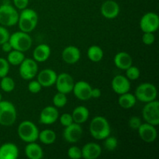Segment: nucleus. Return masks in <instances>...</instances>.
<instances>
[{
  "label": "nucleus",
  "instance_id": "obj_1",
  "mask_svg": "<svg viewBox=\"0 0 159 159\" xmlns=\"http://www.w3.org/2000/svg\"><path fill=\"white\" fill-rule=\"evenodd\" d=\"M89 132L94 139L104 140L110 135L111 129L108 120L105 117L96 116L90 123Z\"/></svg>",
  "mask_w": 159,
  "mask_h": 159
},
{
  "label": "nucleus",
  "instance_id": "obj_2",
  "mask_svg": "<svg viewBox=\"0 0 159 159\" xmlns=\"http://www.w3.org/2000/svg\"><path fill=\"white\" fill-rule=\"evenodd\" d=\"M38 23V15L35 10L30 8L23 9L19 15L18 26L20 30L30 33L34 30Z\"/></svg>",
  "mask_w": 159,
  "mask_h": 159
},
{
  "label": "nucleus",
  "instance_id": "obj_3",
  "mask_svg": "<svg viewBox=\"0 0 159 159\" xmlns=\"http://www.w3.org/2000/svg\"><path fill=\"white\" fill-rule=\"evenodd\" d=\"M9 42L10 43L12 49L25 52L31 48L33 43L32 38L28 33L23 31H17L11 34Z\"/></svg>",
  "mask_w": 159,
  "mask_h": 159
},
{
  "label": "nucleus",
  "instance_id": "obj_4",
  "mask_svg": "<svg viewBox=\"0 0 159 159\" xmlns=\"http://www.w3.org/2000/svg\"><path fill=\"white\" fill-rule=\"evenodd\" d=\"M39 130L35 124L30 120H24L20 123L17 128L19 137L24 142H34L38 139Z\"/></svg>",
  "mask_w": 159,
  "mask_h": 159
},
{
  "label": "nucleus",
  "instance_id": "obj_5",
  "mask_svg": "<svg viewBox=\"0 0 159 159\" xmlns=\"http://www.w3.org/2000/svg\"><path fill=\"white\" fill-rule=\"evenodd\" d=\"M17 112L15 106L9 101H0V124L11 126L16 122Z\"/></svg>",
  "mask_w": 159,
  "mask_h": 159
},
{
  "label": "nucleus",
  "instance_id": "obj_6",
  "mask_svg": "<svg viewBox=\"0 0 159 159\" xmlns=\"http://www.w3.org/2000/svg\"><path fill=\"white\" fill-rule=\"evenodd\" d=\"M158 91L155 85L150 82H144L137 87L134 96L138 100L146 103L156 99Z\"/></svg>",
  "mask_w": 159,
  "mask_h": 159
},
{
  "label": "nucleus",
  "instance_id": "obj_7",
  "mask_svg": "<svg viewBox=\"0 0 159 159\" xmlns=\"http://www.w3.org/2000/svg\"><path fill=\"white\" fill-rule=\"evenodd\" d=\"M19 13L15 7L10 4L0 6V24L4 26H12L18 22Z\"/></svg>",
  "mask_w": 159,
  "mask_h": 159
},
{
  "label": "nucleus",
  "instance_id": "obj_8",
  "mask_svg": "<svg viewBox=\"0 0 159 159\" xmlns=\"http://www.w3.org/2000/svg\"><path fill=\"white\" fill-rule=\"evenodd\" d=\"M142 116L146 123L158 126L159 124V102L155 99L146 102L142 110Z\"/></svg>",
  "mask_w": 159,
  "mask_h": 159
},
{
  "label": "nucleus",
  "instance_id": "obj_9",
  "mask_svg": "<svg viewBox=\"0 0 159 159\" xmlns=\"http://www.w3.org/2000/svg\"><path fill=\"white\" fill-rule=\"evenodd\" d=\"M19 68V72L24 80H31L38 73L37 62L34 58H26L22 61Z\"/></svg>",
  "mask_w": 159,
  "mask_h": 159
},
{
  "label": "nucleus",
  "instance_id": "obj_10",
  "mask_svg": "<svg viewBox=\"0 0 159 159\" xmlns=\"http://www.w3.org/2000/svg\"><path fill=\"white\" fill-rule=\"evenodd\" d=\"M140 27L144 33H155L159 27V16L157 13L148 12L144 14L140 21Z\"/></svg>",
  "mask_w": 159,
  "mask_h": 159
},
{
  "label": "nucleus",
  "instance_id": "obj_11",
  "mask_svg": "<svg viewBox=\"0 0 159 159\" xmlns=\"http://www.w3.org/2000/svg\"><path fill=\"white\" fill-rule=\"evenodd\" d=\"M54 85H56L57 92L67 95L72 92L75 82L71 75H70L68 73L63 72L57 75Z\"/></svg>",
  "mask_w": 159,
  "mask_h": 159
},
{
  "label": "nucleus",
  "instance_id": "obj_12",
  "mask_svg": "<svg viewBox=\"0 0 159 159\" xmlns=\"http://www.w3.org/2000/svg\"><path fill=\"white\" fill-rule=\"evenodd\" d=\"M82 130L81 124L73 122L68 127H65L63 131V138L67 142L70 144L77 143L82 136Z\"/></svg>",
  "mask_w": 159,
  "mask_h": 159
},
{
  "label": "nucleus",
  "instance_id": "obj_13",
  "mask_svg": "<svg viewBox=\"0 0 159 159\" xmlns=\"http://www.w3.org/2000/svg\"><path fill=\"white\" fill-rule=\"evenodd\" d=\"M137 130H138L140 138L144 142L152 143L156 140L158 132H157L155 126L152 125V124L146 122L141 124Z\"/></svg>",
  "mask_w": 159,
  "mask_h": 159
},
{
  "label": "nucleus",
  "instance_id": "obj_14",
  "mask_svg": "<svg viewBox=\"0 0 159 159\" xmlns=\"http://www.w3.org/2000/svg\"><path fill=\"white\" fill-rule=\"evenodd\" d=\"M92 86L89 83L85 81H79L75 82L72 92L75 96L79 100L86 101L91 99Z\"/></svg>",
  "mask_w": 159,
  "mask_h": 159
},
{
  "label": "nucleus",
  "instance_id": "obj_15",
  "mask_svg": "<svg viewBox=\"0 0 159 159\" xmlns=\"http://www.w3.org/2000/svg\"><path fill=\"white\" fill-rule=\"evenodd\" d=\"M100 12L104 18L108 20L116 18L120 14L119 4L113 0H107L101 6Z\"/></svg>",
  "mask_w": 159,
  "mask_h": 159
},
{
  "label": "nucleus",
  "instance_id": "obj_16",
  "mask_svg": "<svg viewBox=\"0 0 159 159\" xmlns=\"http://www.w3.org/2000/svg\"><path fill=\"white\" fill-rule=\"evenodd\" d=\"M111 86L112 89L115 93L121 95L130 91V82L126 76L118 75L115 76L112 80Z\"/></svg>",
  "mask_w": 159,
  "mask_h": 159
},
{
  "label": "nucleus",
  "instance_id": "obj_17",
  "mask_svg": "<svg viewBox=\"0 0 159 159\" xmlns=\"http://www.w3.org/2000/svg\"><path fill=\"white\" fill-rule=\"evenodd\" d=\"M59 118L57 109L53 106H48L41 110L40 114V122L44 125L54 124Z\"/></svg>",
  "mask_w": 159,
  "mask_h": 159
},
{
  "label": "nucleus",
  "instance_id": "obj_18",
  "mask_svg": "<svg viewBox=\"0 0 159 159\" xmlns=\"http://www.w3.org/2000/svg\"><path fill=\"white\" fill-rule=\"evenodd\" d=\"M57 75L55 71L51 68H46L37 74V81L42 87H51L55 84Z\"/></svg>",
  "mask_w": 159,
  "mask_h": 159
},
{
  "label": "nucleus",
  "instance_id": "obj_19",
  "mask_svg": "<svg viewBox=\"0 0 159 159\" xmlns=\"http://www.w3.org/2000/svg\"><path fill=\"white\" fill-rule=\"evenodd\" d=\"M61 57L64 61L69 65L75 64L80 60L81 51L77 47L70 45L66 47L61 53Z\"/></svg>",
  "mask_w": 159,
  "mask_h": 159
},
{
  "label": "nucleus",
  "instance_id": "obj_20",
  "mask_svg": "<svg viewBox=\"0 0 159 159\" xmlns=\"http://www.w3.org/2000/svg\"><path fill=\"white\" fill-rule=\"evenodd\" d=\"M82 158L85 159H96L102 153V148L99 144L95 142H89L82 147Z\"/></svg>",
  "mask_w": 159,
  "mask_h": 159
},
{
  "label": "nucleus",
  "instance_id": "obj_21",
  "mask_svg": "<svg viewBox=\"0 0 159 159\" xmlns=\"http://www.w3.org/2000/svg\"><path fill=\"white\" fill-rule=\"evenodd\" d=\"M19 154L18 147L13 143H5L0 146V159H16Z\"/></svg>",
  "mask_w": 159,
  "mask_h": 159
},
{
  "label": "nucleus",
  "instance_id": "obj_22",
  "mask_svg": "<svg viewBox=\"0 0 159 159\" xmlns=\"http://www.w3.org/2000/svg\"><path fill=\"white\" fill-rule=\"evenodd\" d=\"M113 62L116 68L121 70H126L133 65L132 57L128 53L121 51L118 52L113 58Z\"/></svg>",
  "mask_w": 159,
  "mask_h": 159
},
{
  "label": "nucleus",
  "instance_id": "obj_23",
  "mask_svg": "<svg viewBox=\"0 0 159 159\" xmlns=\"http://www.w3.org/2000/svg\"><path fill=\"white\" fill-rule=\"evenodd\" d=\"M51 50L49 45L41 43L37 45L33 53V57L37 62H44L51 56Z\"/></svg>",
  "mask_w": 159,
  "mask_h": 159
},
{
  "label": "nucleus",
  "instance_id": "obj_24",
  "mask_svg": "<svg viewBox=\"0 0 159 159\" xmlns=\"http://www.w3.org/2000/svg\"><path fill=\"white\" fill-rule=\"evenodd\" d=\"M25 155L30 159H41L43 157V152L42 148L34 141L27 143L25 147Z\"/></svg>",
  "mask_w": 159,
  "mask_h": 159
},
{
  "label": "nucleus",
  "instance_id": "obj_25",
  "mask_svg": "<svg viewBox=\"0 0 159 159\" xmlns=\"http://www.w3.org/2000/svg\"><path fill=\"white\" fill-rule=\"evenodd\" d=\"M71 116L75 123L82 124L88 120L89 117V111L87 107L84 106H79L74 109Z\"/></svg>",
  "mask_w": 159,
  "mask_h": 159
},
{
  "label": "nucleus",
  "instance_id": "obj_26",
  "mask_svg": "<svg viewBox=\"0 0 159 159\" xmlns=\"http://www.w3.org/2000/svg\"><path fill=\"white\" fill-rule=\"evenodd\" d=\"M136 102L137 99L135 96L129 92L120 95L119 98H118V103H119L120 107L125 110H128V109L134 107Z\"/></svg>",
  "mask_w": 159,
  "mask_h": 159
},
{
  "label": "nucleus",
  "instance_id": "obj_27",
  "mask_svg": "<svg viewBox=\"0 0 159 159\" xmlns=\"http://www.w3.org/2000/svg\"><path fill=\"white\" fill-rule=\"evenodd\" d=\"M87 56L93 62H99L103 58L104 53L102 48L98 45H93L89 48L87 51Z\"/></svg>",
  "mask_w": 159,
  "mask_h": 159
},
{
  "label": "nucleus",
  "instance_id": "obj_28",
  "mask_svg": "<svg viewBox=\"0 0 159 159\" xmlns=\"http://www.w3.org/2000/svg\"><path fill=\"white\" fill-rule=\"evenodd\" d=\"M56 138H57L56 133L51 129H45V130L39 132L38 139L43 144L48 145V144H54L56 141Z\"/></svg>",
  "mask_w": 159,
  "mask_h": 159
},
{
  "label": "nucleus",
  "instance_id": "obj_29",
  "mask_svg": "<svg viewBox=\"0 0 159 159\" xmlns=\"http://www.w3.org/2000/svg\"><path fill=\"white\" fill-rule=\"evenodd\" d=\"M24 59L25 56L23 54V52H22V51L12 49L10 52L8 53L7 61L9 65L17 66V65H20Z\"/></svg>",
  "mask_w": 159,
  "mask_h": 159
},
{
  "label": "nucleus",
  "instance_id": "obj_30",
  "mask_svg": "<svg viewBox=\"0 0 159 159\" xmlns=\"http://www.w3.org/2000/svg\"><path fill=\"white\" fill-rule=\"evenodd\" d=\"M15 82L13 79L9 76H4L1 78L0 81V87L2 90L4 91L5 93H11L15 89Z\"/></svg>",
  "mask_w": 159,
  "mask_h": 159
},
{
  "label": "nucleus",
  "instance_id": "obj_31",
  "mask_svg": "<svg viewBox=\"0 0 159 159\" xmlns=\"http://www.w3.org/2000/svg\"><path fill=\"white\" fill-rule=\"evenodd\" d=\"M68 102L66 94L57 92L53 97V103L56 108H62L65 107Z\"/></svg>",
  "mask_w": 159,
  "mask_h": 159
},
{
  "label": "nucleus",
  "instance_id": "obj_32",
  "mask_svg": "<svg viewBox=\"0 0 159 159\" xmlns=\"http://www.w3.org/2000/svg\"><path fill=\"white\" fill-rule=\"evenodd\" d=\"M104 148L108 152H113L117 148L118 141L115 137L110 136L104 139Z\"/></svg>",
  "mask_w": 159,
  "mask_h": 159
},
{
  "label": "nucleus",
  "instance_id": "obj_33",
  "mask_svg": "<svg viewBox=\"0 0 159 159\" xmlns=\"http://www.w3.org/2000/svg\"><path fill=\"white\" fill-rule=\"evenodd\" d=\"M126 71V77L129 79V80H137L139 79L140 75H141V71L140 69L136 66H133V65L130 67H129Z\"/></svg>",
  "mask_w": 159,
  "mask_h": 159
},
{
  "label": "nucleus",
  "instance_id": "obj_34",
  "mask_svg": "<svg viewBox=\"0 0 159 159\" xmlns=\"http://www.w3.org/2000/svg\"><path fill=\"white\" fill-rule=\"evenodd\" d=\"M68 156L71 159L82 158V150L77 146H71L68 150Z\"/></svg>",
  "mask_w": 159,
  "mask_h": 159
},
{
  "label": "nucleus",
  "instance_id": "obj_35",
  "mask_svg": "<svg viewBox=\"0 0 159 159\" xmlns=\"http://www.w3.org/2000/svg\"><path fill=\"white\" fill-rule=\"evenodd\" d=\"M9 71V63L7 59L0 57V79L6 76Z\"/></svg>",
  "mask_w": 159,
  "mask_h": 159
},
{
  "label": "nucleus",
  "instance_id": "obj_36",
  "mask_svg": "<svg viewBox=\"0 0 159 159\" xmlns=\"http://www.w3.org/2000/svg\"><path fill=\"white\" fill-rule=\"evenodd\" d=\"M41 89V85H40V82L37 80H32V79H31L30 82H29V85H28V90H29L31 93L37 94V93H40Z\"/></svg>",
  "mask_w": 159,
  "mask_h": 159
},
{
  "label": "nucleus",
  "instance_id": "obj_37",
  "mask_svg": "<svg viewBox=\"0 0 159 159\" xmlns=\"http://www.w3.org/2000/svg\"><path fill=\"white\" fill-rule=\"evenodd\" d=\"M74 122L72 119V116L70 113H63L60 116V123L63 127H68L70 124Z\"/></svg>",
  "mask_w": 159,
  "mask_h": 159
},
{
  "label": "nucleus",
  "instance_id": "obj_38",
  "mask_svg": "<svg viewBox=\"0 0 159 159\" xmlns=\"http://www.w3.org/2000/svg\"><path fill=\"white\" fill-rule=\"evenodd\" d=\"M10 34L4 26H0V45L6 41H9Z\"/></svg>",
  "mask_w": 159,
  "mask_h": 159
},
{
  "label": "nucleus",
  "instance_id": "obj_39",
  "mask_svg": "<svg viewBox=\"0 0 159 159\" xmlns=\"http://www.w3.org/2000/svg\"><path fill=\"white\" fill-rule=\"evenodd\" d=\"M128 124H129V126H130V127L132 129V130H137L138 129V127L141 126V124H142V122H141V118L138 117V116H133L129 119Z\"/></svg>",
  "mask_w": 159,
  "mask_h": 159
},
{
  "label": "nucleus",
  "instance_id": "obj_40",
  "mask_svg": "<svg viewBox=\"0 0 159 159\" xmlns=\"http://www.w3.org/2000/svg\"><path fill=\"white\" fill-rule=\"evenodd\" d=\"M155 40L154 33H144L142 36V41L145 45L153 44Z\"/></svg>",
  "mask_w": 159,
  "mask_h": 159
},
{
  "label": "nucleus",
  "instance_id": "obj_41",
  "mask_svg": "<svg viewBox=\"0 0 159 159\" xmlns=\"http://www.w3.org/2000/svg\"><path fill=\"white\" fill-rule=\"evenodd\" d=\"M12 1H13L14 6L16 9L23 10V9L27 8L30 0H12Z\"/></svg>",
  "mask_w": 159,
  "mask_h": 159
},
{
  "label": "nucleus",
  "instance_id": "obj_42",
  "mask_svg": "<svg viewBox=\"0 0 159 159\" xmlns=\"http://www.w3.org/2000/svg\"><path fill=\"white\" fill-rule=\"evenodd\" d=\"M102 95V92L99 88H93L91 92V98L93 99H98Z\"/></svg>",
  "mask_w": 159,
  "mask_h": 159
},
{
  "label": "nucleus",
  "instance_id": "obj_43",
  "mask_svg": "<svg viewBox=\"0 0 159 159\" xmlns=\"http://www.w3.org/2000/svg\"><path fill=\"white\" fill-rule=\"evenodd\" d=\"M1 46H2V51H4V52L6 53L10 52V51L12 50V46H11L10 43H9V41L5 42V43H3L2 44H1Z\"/></svg>",
  "mask_w": 159,
  "mask_h": 159
},
{
  "label": "nucleus",
  "instance_id": "obj_44",
  "mask_svg": "<svg viewBox=\"0 0 159 159\" xmlns=\"http://www.w3.org/2000/svg\"><path fill=\"white\" fill-rule=\"evenodd\" d=\"M0 101H2V94L0 93Z\"/></svg>",
  "mask_w": 159,
  "mask_h": 159
}]
</instances>
